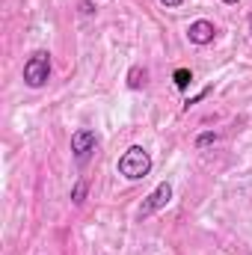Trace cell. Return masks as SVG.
Listing matches in <instances>:
<instances>
[{
    "instance_id": "cell-4",
    "label": "cell",
    "mask_w": 252,
    "mask_h": 255,
    "mask_svg": "<svg viewBox=\"0 0 252 255\" xmlns=\"http://www.w3.org/2000/svg\"><path fill=\"white\" fill-rule=\"evenodd\" d=\"M71 151H74V160L83 166L89 160V154L95 151V130H89V128L74 130L71 133Z\"/></svg>"
},
{
    "instance_id": "cell-5",
    "label": "cell",
    "mask_w": 252,
    "mask_h": 255,
    "mask_svg": "<svg viewBox=\"0 0 252 255\" xmlns=\"http://www.w3.org/2000/svg\"><path fill=\"white\" fill-rule=\"evenodd\" d=\"M187 39L193 45H211L214 39H217V27L211 24V21H205V18H199V21H193L187 27Z\"/></svg>"
},
{
    "instance_id": "cell-11",
    "label": "cell",
    "mask_w": 252,
    "mask_h": 255,
    "mask_svg": "<svg viewBox=\"0 0 252 255\" xmlns=\"http://www.w3.org/2000/svg\"><path fill=\"white\" fill-rule=\"evenodd\" d=\"M160 3H163V6H166V9H175V6H181V3H184V0H160Z\"/></svg>"
},
{
    "instance_id": "cell-6",
    "label": "cell",
    "mask_w": 252,
    "mask_h": 255,
    "mask_svg": "<svg viewBox=\"0 0 252 255\" xmlns=\"http://www.w3.org/2000/svg\"><path fill=\"white\" fill-rule=\"evenodd\" d=\"M139 86H145V71L139 65H133L127 71V89H139Z\"/></svg>"
},
{
    "instance_id": "cell-1",
    "label": "cell",
    "mask_w": 252,
    "mask_h": 255,
    "mask_svg": "<svg viewBox=\"0 0 252 255\" xmlns=\"http://www.w3.org/2000/svg\"><path fill=\"white\" fill-rule=\"evenodd\" d=\"M148 172H151V154L142 145H130L119 157V175H125L127 181H139Z\"/></svg>"
},
{
    "instance_id": "cell-3",
    "label": "cell",
    "mask_w": 252,
    "mask_h": 255,
    "mask_svg": "<svg viewBox=\"0 0 252 255\" xmlns=\"http://www.w3.org/2000/svg\"><path fill=\"white\" fill-rule=\"evenodd\" d=\"M169 199H172V184H169V181H160L154 190L145 196V202L139 205V214H136V217H139V220H148L151 214H157L160 208H166Z\"/></svg>"
},
{
    "instance_id": "cell-10",
    "label": "cell",
    "mask_w": 252,
    "mask_h": 255,
    "mask_svg": "<svg viewBox=\"0 0 252 255\" xmlns=\"http://www.w3.org/2000/svg\"><path fill=\"white\" fill-rule=\"evenodd\" d=\"M80 12L83 15H95V3L92 0H80Z\"/></svg>"
},
{
    "instance_id": "cell-2",
    "label": "cell",
    "mask_w": 252,
    "mask_h": 255,
    "mask_svg": "<svg viewBox=\"0 0 252 255\" xmlns=\"http://www.w3.org/2000/svg\"><path fill=\"white\" fill-rule=\"evenodd\" d=\"M51 77V54L48 51H36L27 63H24V83L30 89H42Z\"/></svg>"
},
{
    "instance_id": "cell-13",
    "label": "cell",
    "mask_w": 252,
    "mask_h": 255,
    "mask_svg": "<svg viewBox=\"0 0 252 255\" xmlns=\"http://www.w3.org/2000/svg\"><path fill=\"white\" fill-rule=\"evenodd\" d=\"M250 27H252V15H250Z\"/></svg>"
},
{
    "instance_id": "cell-8",
    "label": "cell",
    "mask_w": 252,
    "mask_h": 255,
    "mask_svg": "<svg viewBox=\"0 0 252 255\" xmlns=\"http://www.w3.org/2000/svg\"><path fill=\"white\" fill-rule=\"evenodd\" d=\"M86 190H89V184L80 178V181L74 184V190H71V202H74V205H83V202H86Z\"/></svg>"
},
{
    "instance_id": "cell-9",
    "label": "cell",
    "mask_w": 252,
    "mask_h": 255,
    "mask_svg": "<svg viewBox=\"0 0 252 255\" xmlns=\"http://www.w3.org/2000/svg\"><path fill=\"white\" fill-rule=\"evenodd\" d=\"M220 139V133H214V130H208V133H202L199 139H196V148H205V145H214Z\"/></svg>"
},
{
    "instance_id": "cell-12",
    "label": "cell",
    "mask_w": 252,
    "mask_h": 255,
    "mask_svg": "<svg viewBox=\"0 0 252 255\" xmlns=\"http://www.w3.org/2000/svg\"><path fill=\"white\" fill-rule=\"evenodd\" d=\"M223 3H241V0H223Z\"/></svg>"
},
{
    "instance_id": "cell-7",
    "label": "cell",
    "mask_w": 252,
    "mask_h": 255,
    "mask_svg": "<svg viewBox=\"0 0 252 255\" xmlns=\"http://www.w3.org/2000/svg\"><path fill=\"white\" fill-rule=\"evenodd\" d=\"M172 80H175V89H187L190 86V80H193V71L190 68H175V74H172Z\"/></svg>"
}]
</instances>
